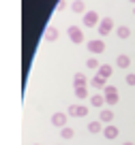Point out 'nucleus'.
<instances>
[{"instance_id":"1","label":"nucleus","mask_w":135,"mask_h":145,"mask_svg":"<svg viewBox=\"0 0 135 145\" xmlns=\"http://www.w3.org/2000/svg\"><path fill=\"white\" fill-rule=\"evenodd\" d=\"M103 94H105V103H107L109 107L118 105V100H120V92H118L116 86H107V88L103 90Z\"/></svg>"},{"instance_id":"2","label":"nucleus","mask_w":135,"mask_h":145,"mask_svg":"<svg viewBox=\"0 0 135 145\" xmlns=\"http://www.w3.org/2000/svg\"><path fill=\"white\" fill-rule=\"evenodd\" d=\"M67 34H69V39H71V43H75V45H79V43H84V41H86L84 30H81L79 26H69Z\"/></svg>"},{"instance_id":"3","label":"nucleus","mask_w":135,"mask_h":145,"mask_svg":"<svg viewBox=\"0 0 135 145\" xmlns=\"http://www.w3.org/2000/svg\"><path fill=\"white\" fill-rule=\"evenodd\" d=\"M101 19L103 17H99L97 11H88V13H84V26L86 28H99Z\"/></svg>"},{"instance_id":"4","label":"nucleus","mask_w":135,"mask_h":145,"mask_svg":"<svg viewBox=\"0 0 135 145\" xmlns=\"http://www.w3.org/2000/svg\"><path fill=\"white\" fill-rule=\"evenodd\" d=\"M88 51L92 56H99V54H103L105 51V43H103V39H92V41H88Z\"/></svg>"},{"instance_id":"5","label":"nucleus","mask_w":135,"mask_h":145,"mask_svg":"<svg viewBox=\"0 0 135 145\" xmlns=\"http://www.w3.org/2000/svg\"><path fill=\"white\" fill-rule=\"evenodd\" d=\"M69 115L71 118H86L88 115V107L86 105H69Z\"/></svg>"},{"instance_id":"6","label":"nucleus","mask_w":135,"mask_h":145,"mask_svg":"<svg viewBox=\"0 0 135 145\" xmlns=\"http://www.w3.org/2000/svg\"><path fill=\"white\" fill-rule=\"evenodd\" d=\"M90 88H92L95 92H103L105 88H107V79L101 77V75H95V77L90 79Z\"/></svg>"},{"instance_id":"7","label":"nucleus","mask_w":135,"mask_h":145,"mask_svg":"<svg viewBox=\"0 0 135 145\" xmlns=\"http://www.w3.org/2000/svg\"><path fill=\"white\" fill-rule=\"evenodd\" d=\"M112 30H114V19L112 17H103V19H101V24H99V34L101 36H107Z\"/></svg>"},{"instance_id":"8","label":"nucleus","mask_w":135,"mask_h":145,"mask_svg":"<svg viewBox=\"0 0 135 145\" xmlns=\"http://www.w3.org/2000/svg\"><path fill=\"white\" fill-rule=\"evenodd\" d=\"M67 120H69V113H62V111H56V113L52 115V124H54L56 128H64L67 126Z\"/></svg>"},{"instance_id":"9","label":"nucleus","mask_w":135,"mask_h":145,"mask_svg":"<svg viewBox=\"0 0 135 145\" xmlns=\"http://www.w3.org/2000/svg\"><path fill=\"white\" fill-rule=\"evenodd\" d=\"M43 36H45V43H54V41H58L60 32H58V28H56V26H47Z\"/></svg>"},{"instance_id":"10","label":"nucleus","mask_w":135,"mask_h":145,"mask_svg":"<svg viewBox=\"0 0 135 145\" xmlns=\"http://www.w3.org/2000/svg\"><path fill=\"white\" fill-rule=\"evenodd\" d=\"M118 135H120V130H118L114 124H107V126L103 128V137H105V139H109V141L118 139Z\"/></svg>"},{"instance_id":"11","label":"nucleus","mask_w":135,"mask_h":145,"mask_svg":"<svg viewBox=\"0 0 135 145\" xmlns=\"http://www.w3.org/2000/svg\"><path fill=\"white\" fill-rule=\"evenodd\" d=\"M90 105H92L95 109H101L103 105H107L105 103V94H92L90 96Z\"/></svg>"},{"instance_id":"12","label":"nucleus","mask_w":135,"mask_h":145,"mask_svg":"<svg viewBox=\"0 0 135 145\" xmlns=\"http://www.w3.org/2000/svg\"><path fill=\"white\" fill-rule=\"evenodd\" d=\"M88 132H90V135H99V132H103V122H101V120L90 122L88 124Z\"/></svg>"},{"instance_id":"13","label":"nucleus","mask_w":135,"mask_h":145,"mask_svg":"<svg viewBox=\"0 0 135 145\" xmlns=\"http://www.w3.org/2000/svg\"><path fill=\"white\" fill-rule=\"evenodd\" d=\"M99 120L103 124H112L114 122V111H112V109H103V111L99 113Z\"/></svg>"},{"instance_id":"14","label":"nucleus","mask_w":135,"mask_h":145,"mask_svg":"<svg viewBox=\"0 0 135 145\" xmlns=\"http://www.w3.org/2000/svg\"><path fill=\"white\" fill-rule=\"evenodd\" d=\"M88 79H86V75H84V72H77V75H75V77H73V86H75V88H84V86H88Z\"/></svg>"},{"instance_id":"15","label":"nucleus","mask_w":135,"mask_h":145,"mask_svg":"<svg viewBox=\"0 0 135 145\" xmlns=\"http://www.w3.org/2000/svg\"><path fill=\"white\" fill-rule=\"evenodd\" d=\"M116 64H118V68H129V66H131V58H129L126 54H120V56L116 58Z\"/></svg>"},{"instance_id":"16","label":"nucleus","mask_w":135,"mask_h":145,"mask_svg":"<svg viewBox=\"0 0 135 145\" xmlns=\"http://www.w3.org/2000/svg\"><path fill=\"white\" fill-rule=\"evenodd\" d=\"M71 11H73V13H77V15H79V13H88V11H86V2H84V0H75V2L71 5Z\"/></svg>"},{"instance_id":"17","label":"nucleus","mask_w":135,"mask_h":145,"mask_svg":"<svg viewBox=\"0 0 135 145\" xmlns=\"http://www.w3.org/2000/svg\"><path fill=\"white\" fill-rule=\"evenodd\" d=\"M116 36H118V39H122V41H124V39H129V36H131V28H129V26H118Z\"/></svg>"},{"instance_id":"18","label":"nucleus","mask_w":135,"mask_h":145,"mask_svg":"<svg viewBox=\"0 0 135 145\" xmlns=\"http://www.w3.org/2000/svg\"><path fill=\"white\" fill-rule=\"evenodd\" d=\"M60 137H62L64 141H71L73 137H75V130H73V128H69V126H64V128H60Z\"/></svg>"},{"instance_id":"19","label":"nucleus","mask_w":135,"mask_h":145,"mask_svg":"<svg viewBox=\"0 0 135 145\" xmlns=\"http://www.w3.org/2000/svg\"><path fill=\"white\" fill-rule=\"evenodd\" d=\"M97 75H101V77H112V66H109V64H101L99 66V71H97Z\"/></svg>"},{"instance_id":"20","label":"nucleus","mask_w":135,"mask_h":145,"mask_svg":"<svg viewBox=\"0 0 135 145\" xmlns=\"http://www.w3.org/2000/svg\"><path fill=\"white\" fill-rule=\"evenodd\" d=\"M86 66H88L90 71H99L101 64H99V60H97V58H88V60H86Z\"/></svg>"},{"instance_id":"21","label":"nucleus","mask_w":135,"mask_h":145,"mask_svg":"<svg viewBox=\"0 0 135 145\" xmlns=\"http://www.w3.org/2000/svg\"><path fill=\"white\" fill-rule=\"evenodd\" d=\"M75 96L77 98H88V86H84V88H75Z\"/></svg>"},{"instance_id":"22","label":"nucleus","mask_w":135,"mask_h":145,"mask_svg":"<svg viewBox=\"0 0 135 145\" xmlns=\"http://www.w3.org/2000/svg\"><path fill=\"white\" fill-rule=\"evenodd\" d=\"M124 81H126V86H129V88H133L135 86V72H129V75L124 77Z\"/></svg>"},{"instance_id":"23","label":"nucleus","mask_w":135,"mask_h":145,"mask_svg":"<svg viewBox=\"0 0 135 145\" xmlns=\"http://www.w3.org/2000/svg\"><path fill=\"white\" fill-rule=\"evenodd\" d=\"M67 7H69V2H67V0H58V5H56V11H58V13H62V11L67 9Z\"/></svg>"},{"instance_id":"24","label":"nucleus","mask_w":135,"mask_h":145,"mask_svg":"<svg viewBox=\"0 0 135 145\" xmlns=\"http://www.w3.org/2000/svg\"><path fill=\"white\" fill-rule=\"evenodd\" d=\"M122 145H135V143H133V141H124Z\"/></svg>"},{"instance_id":"25","label":"nucleus","mask_w":135,"mask_h":145,"mask_svg":"<svg viewBox=\"0 0 135 145\" xmlns=\"http://www.w3.org/2000/svg\"><path fill=\"white\" fill-rule=\"evenodd\" d=\"M129 2H131V5H135V0H129Z\"/></svg>"},{"instance_id":"26","label":"nucleus","mask_w":135,"mask_h":145,"mask_svg":"<svg viewBox=\"0 0 135 145\" xmlns=\"http://www.w3.org/2000/svg\"><path fill=\"white\" fill-rule=\"evenodd\" d=\"M34 145H39V143H34Z\"/></svg>"},{"instance_id":"27","label":"nucleus","mask_w":135,"mask_h":145,"mask_svg":"<svg viewBox=\"0 0 135 145\" xmlns=\"http://www.w3.org/2000/svg\"><path fill=\"white\" fill-rule=\"evenodd\" d=\"M133 13H135V9H133Z\"/></svg>"}]
</instances>
